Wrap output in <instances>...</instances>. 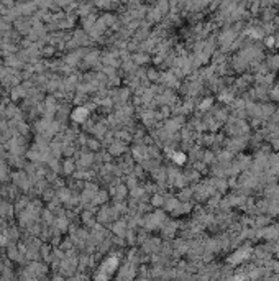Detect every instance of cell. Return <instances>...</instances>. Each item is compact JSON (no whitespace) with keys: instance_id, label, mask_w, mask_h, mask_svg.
<instances>
[{"instance_id":"obj_1","label":"cell","mask_w":279,"mask_h":281,"mask_svg":"<svg viewBox=\"0 0 279 281\" xmlns=\"http://www.w3.org/2000/svg\"><path fill=\"white\" fill-rule=\"evenodd\" d=\"M184 155L182 153H174V161H177V163H184Z\"/></svg>"}]
</instances>
